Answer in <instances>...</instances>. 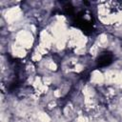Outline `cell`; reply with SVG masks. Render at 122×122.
Returning a JSON list of instances; mask_svg holds the SVG:
<instances>
[{
    "mask_svg": "<svg viewBox=\"0 0 122 122\" xmlns=\"http://www.w3.org/2000/svg\"><path fill=\"white\" fill-rule=\"evenodd\" d=\"M71 25L75 28L80 29L84 33L91 34L93 31L94 21L92 14L90 12L89 10H82L78 12L74 13L71 17Z\"/></svg>",
    "mask_w": 122,
    "mask_h": 122,
    "instance_id": "1",
    "label": "cell"
},
{
    "mask_svg": "<svg viewBox=\"0 0 122 122\" xmlns=\"http://www.w3.org/2000/svg\"><path fill=\"white\" fill-rule=\"evenodd\" d=\"M113 62V54L110 51L102 52L96 59V66L98 68H105Z\"/></svg>",
    "mask_w": 122,
    "mask_h": 122,
    "instance_id": "2",
    "label": "cell"
}]
</instances>
